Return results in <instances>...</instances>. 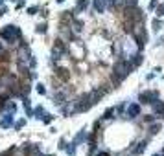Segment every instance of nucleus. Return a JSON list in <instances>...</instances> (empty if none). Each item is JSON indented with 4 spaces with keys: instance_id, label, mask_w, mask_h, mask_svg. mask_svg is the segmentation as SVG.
Returning <instances> with one entry per match:
<instances>
[{
    "instance_id": "obj_1",
    "label": "nucleus",
    "mask_w": 164,
    "mask_h": 156,
    "mask_svg": "<svg viewBox=\"0 0 164 156\" xmlns=\"http://www.w3.org/2000/svg\"><path fill=\"white\" fill-rule=\"evenodd\" d=\"M0 39H4V40H7V42L13 44V42H17V40L22 39V33H20L19 26L7 24V26H4L2 29H0Z\"/></svg>"
},
{
    "instance_id": "obj_2",
    "label": "nucleus",
    "mask_w": 164,
    "mask_h": 156,
    "mask_svg": "<svg viewBox=\"0 0 164 156\" xmlns=\"http://www.w3.org/2000/svg\"><path fill=\"white\" fill-rule=\"evenodd\" d=\"M92 105V101H91V94H81V96L74 101V105H72V114H78V112H87Z\"/></svg>"
},
{
    "instance_id": "obj_3",
    "label": "nucleus",
    "mask_w": 164,
    "mask_h": 156,
    "mask_svg": "<svg viewBox=\"0 0 164 156\" xmlns=\"http://www.w3.org/2000/svg\"><path fill=\"white\" fill-rule=\"evenodd\" d=\"M133 70V62H129V61H125V59H120V61H116L114 62V68H113V72H116L118 75H122L124 79L129 75V72Z\"/></svg>"
},
{
    "instance_id": "obj_4",
    "label": "nucleus",
    "mask_w": 164,
    "mask_h": 156,
    "mask_svg": "<svg viewBox=\"0 0 164 156\" xmlns=\"http://www.w3.org/2000/svg\"><path fill=\"white\" fill-rule=\"evenodd\" d=\"M127 20H133V22H142L144 20V11H142L140 7H125V17Z\"/></svg>"
},
{
    "instance_id": "obj_5",
    "label": "nucleus",
    "mask_w": 164,
    "mask_h": 156,
    "mask_svg": "<svg viewBox=\"0 0 164 156\" xmlns=\"http://www.w3.org/2000/svg\"><path fill=\"white\" fill-rule=\"evenodd\" d=\"M67 53H68L67 44H65L61 39H56V42H53V48H52V55H53V59H61L63 55H67Z\"/></svg>"
},
{
    "instance_id": "obj_6",
    "label": "nucleus",
    "mask_w": 164,
    "mask_h": 156,
    "mask_svg": "<svg viewBox=\"0 0 164 156\" xmlns=\"http://www.w3.org/2000/svg\"><path fill=\"white\" fill-rule=\"evenodd\" d=\"M140 103H146V105H153L157 99H159V92L153 90V92H142L140 94Z\"/></svg>"
},
{
    "instance_id": "obj_7",
    "label": "nucleus",
    "mask_w": 164,
    "mask_h": 156,
    "mask_svg": "<svg viewBox=\"0 0 164 156\" xmlns=\"http://www.w3.org/2000/svg\"><path fill=\"white\" fill-rule=\"evenodd\" d=\"M17 57H19V62H26V61L30 59V50H28V46H26L24 42H20V48H19Z\"/></svg>"
},
{
    "instance_id": "obj_8",
    "label": "nucleus",
    "mask_w": 164,
    "mask_h": 156,
    "mask_svg": "<svg viewBox=\"0 0 164 156\" xmlns=\"http://www.w3.org/2000/svg\"><path fill=\"white\" fill-rule=\"evenodd\" d=\"M24 154H26V156H41V149H39V145L28 143L26 147H24Z\"/></svg>"
},
{
    "instance_id": "obj_9",
    "label": "nucleus",
    "mask_w": 164,
    "mask_h": 156,
    "mask_svg": "<svg viewBox=\"0 0 164 156\" xmlns=\"http://www.w3.org/2000/svg\"><path fill=\"white\" fill-rule=\"evenodd\" d=\"M72 20H74V17H72V11H63V15H61V18H59V22L63 24V26H72Z\"/></svg>"
},
{
    "instance_id": "obj_10",
    "label": "nucleus",
    "mask_w": 164,
    "mask_h": 156,
    "mask_svg": "<svg viewBox=\"0 0 164 156\" xmlns=\"http://www.w3.org/2000/svg\"><path fill=\"white\" fill-rule=\"evenodd\" d=\"M56 75H57L61 81H65V83H67V81L70 79V72H68L67 68H57V70H56Z\"/></svg>"
},
{
    "instance_id": "obj_11",
    "label": "nucleus",
    "mask_w": 164,
    "mask_h": 156,
    "mask_svg": "<svg viewBox=\"0 0 164 156\" xmlns=\"http://www.w3.org/2000/svg\"><path fill=\"white\" fill-rule=\"evenodd\" d=\"M0 125H2L4 129H7V127H11V125H13V114H11V112H7L6 116L2 118V121H0Z\"/></svg>"
},
{
    "instance_id": "obj_12",
    "label": "nucleus",
    "mask_w": 164,
    "mask_h": 156,
    "mask_svg": "<svg viewBox=\"0 0 164 156\" xmlns=\"http://www.w3.org/2000/svg\"><path fill=\"white\" fill-rule=\"evenodd\" d=\"M138 114H140V105H135V103H133V105H129V107H127V116L137 118Z\"/></svg>"
},
{
    "instance_id": "obj_13",
    "label": "nucleus",
    "mask_w": 164,
    "mask_h": 156,
    "mask_svg": "<svg viewBox=\"0 0 164 156\" xmlns=\"http://www.w3.org/2000/svg\"><path fill=\"white\" fill-rule=\"evenodd\" d=\"M92 6H94V11H96V13H103L105 9H107L103 0H94V2H92Z\"/></svg>"
},
{
    "instance_id": "obj_14",
    "label": "nucleus",
    "mask_w": 164,
    "mask_h": 156,
    "mask_svg": "<svg viewBox=\"0 0 164 156\" xmlns=\"http://www.w3.org/2000/svg\"><path fill=\"white\" fill-rule=\"evenodd\" d=\"M153 110H155V114H157V116H162V114H164V103L157 99L155 103H153Z\"/></svg>"
},
{
    "instance_id": "obj_15",
    "label": "nucleus",
    "mask_w": 164,
    "mask_h": 156,
    "mask_svg": "<svg viewBox=\"0 0 164 156\" xmlns=\"http://www.w3.org/2000/svg\"><path fill=\"white\" fill-rule=\"evenodd\" d=\"M87 7H89V2H87V0H78V2H76V13L85 11Z\"/></svg>"
},
{
    "instance_id": "obj_16",
    "label": "nucleus",
    "mask_w": 164,
    "mask_h": 156,
    "mask_svg": "<svg viewBox=\"0 0 164 156\" xmlns=\"http://www.w3.org/2000/svg\"><path fill=\"white\" fill-rule=\"evenodd\" d=\"M33 116H35L37 119H42V118L46 116V110L42 108V107H35V110H33Z\"/></svg>"
},
{
    "instance_id": "obj_17",
    "label": "nucleus",
    "mask_w": 164,
    "mask_h": 156,
    "mask_svg": "<svg viewBox=\"0 0 164 156\" xmlns=\"http://www.w3.org/2000/svg\"><path fill=\"white\" fill-rule=\"evenodd\" d=\"M53 103H56V105H63V103H65V94L63 92H56V96H53Z\"/></svg>"
},
{
    "instance_id": "obj_18",
    "label": "nucleus",
    "mask_w": 164,
    "mask_h": 156,
    "mask_svg": "<svg viewBox=\"0 0 164 156\" xmlns=\"http://www.w3.org/2000/svg\"><path fill=\"white\" fill-rule=\"evenodd\" d=\"M151 26H153V29H155V31H159L160 28H164V24H162V20H160V17H157V18H153V22H151Z\"/></svg>"
},
{
    "instance_id": "obj_19",
    "label": "nucleus",
    "mask_w": 164,
    "mask_h": 156,
    "mask_svg": "<svg viewBox=\"0 0 164 156\" xmlns=\"http://www.w3.org/2000/svg\"><path fill=\"white\" fill-rule=\"evenodd\" d=\"M7 112H11V114H15L17 112V105L15 103H11V101H6V107H4Z\"/></svg>"
},
{
    "instance_id": "obj_20",
    "label": "nucleus",
    "mask_w": 164,
    "mask_h": 156,
    "mask_svg": "<svg viewBox=\"0 0 164 156\" xmlns=\"http://www.w3.org/2000/svg\"><path fill=\"white\" fill-rule=\"evenodd\" d=\"M144 149H146V141H140V143H138V147H135L133 154H142V152H144Z\"/></svg>"
},
{
    "instance_id": "obj_21",
    "label": "nucleus",
    "mask_w": 164,
    "mask_h": 156,
    "mask_svg": "<svg viewBox=\"0 0 164 156\" xmlns=\"http://www.w3.org/2000/svg\"><path fill=\"white\" fill-rule=\"evenodd\" d=\"M114 112H116V108H114V107H111V108H107V110H105V114H103V118H105V119H109V118H113V114H114Z\"/></svg>"
},
{
    "instance_id": "obj_22",
    "label": "nucleus",
    "mask_w": 164,
    "mask_h": 156,
    "mask_svg": "<svg viewBox=\"0 0 164 156\" xmlns=\"http://www.w3.org/2000/svg\"><path fill=\"white\" fill-rule=\"evenodd\" d=\"M137 4H138V0H124L125 7H137Z\"/></svg>"
},
{
    "instance_id": "obj_23",
    "label": "nucleus",
    "mask_w": 164,
    "mask_h": 156,
    "mask_svg": "<svg viewBox=\"0 0 164 156\" xmlns=\"http://www.w3.org/2000/svg\"><path fill=\"white\" fill-rule=\"evenodd\" d=\"M37 33H46V24L45 22H41V24H37Z\"/></svg>"
},
{
    "instance_id": "obj_24",
    "label": "nucleus",
    "mask_w": 164,
    "mask_h": 156,
    "mask_svg": "<svg viewBox=\"0 0 164 156\" xmlns=\"http://www.w3.org/2000/svg\"><path fill=\"white\" fill-rule=\"evenodd\" d=\"M85 140V132H79L78 136H76V140H74V145H78V143H81Z\"/></svg>"
},
{
    "instance_id": "obj_25",
    "label": "nucleus",
    "mask_w": 164,
    "mask_h": 156,
    "mask_svg": "<svg viewBox=\"0 0 164 156\" xmlns=\"http://www.w3.org/2000/svg\"><path fill=\"white\" fill-rule=\"evenodd\" d=\"M72 24L76 26V31H81V28H83V22H81V20H76V18H74Z\"/></svg>"
},
{
    "instance_id": "obj_26",
    "label": "nucleus",
    "mask_w": 164,
    "mask_h": 156,
    "mask_svg": "<svg viewBox=\"0 0 164 156\" xmlns=\"http://www.w3.org/2000/svg\"><path fill=\"white\" fill-rule=\"evenodd\" d=\"M159 129H160V125H159V123H153L151 127H149V132H151V134H157Z\"/></svg>"
},
{
    "instance_id": "obj_27",
    "label": "nucleus",
    "mask_w": 164,
    "mask_h": 156,
    "mask_svg": "<svg viewBox=\"0 0 164 156\" xmlns=\"http://www.w3.org/2000/svg\"><path fill=\"white\" fill-rule=\"evenodd\" d=\"M142 62V53H138V55H135V61H133V66H138Z\"/></svg>"
},
{
    "instance_id": "obj_28",
    "label": "nucleus",
    "mask_w": 164,
    "mask_h": 156,
    "mask_svg": "<svg viewBox=\"0 0 164 156\" xmlns=\"http://www.w3.org/2000/svg\"><path fill=\"white\" fill-rule=\"evenodd\" d=\"M24 125H26V119H19V121L15 123V129H22Z\"/></svg>"
},
{
    "instance_id": "obj_29",
    "label": "nucleus",
    "mask_w": 164,
    "mask_h": 156,
    "mask_svg": "<svg viewBox=\"0 0 164 156\" xmlns=\"http://www.w3.org/2000/svg\"><path fill=\"white\" fill-rule=\"evenodd\" d=\"M37 92L41 94V96H45V94H46V88H45V86H42L41 83H39V85H37Z\"/></svg>"
},
{
    "instance_id": "obj_30",
    "label": "nucleus",
    "mask_w": 164,
    "mask_h": 156,
    "mask_svg": "<svg viewBox=\"0 0 164 156\" xmlns=\"http://www.w3.org/2000/svg\"><path fill=\"white\" fill-rule=\"evenodd\" d=\"M157 15L159 17H164V4L162 6H157Z\"/></svg>"
},
{
    "instance_id": "obj_31",
    "label": "nucleus",
    "mask_w": 164,
    "mask_h": 156,
    "mask_svg": "<svg viewBox=\"0 0 164 156\" xmlns=\"http://www.w3.org/2000/svg\"><path fill=\"white\" fill-rule=\"evenodd\" d=\"M37 9H39L37 6H31V7H28V13H30V15H35V13H37Z\"/></svg>"
},
{
    "instance_id": "obj_32",
    "label": "nucleus",
    "mask_w": 164,
    "mask_h": 156,
    "mask_svg": "<svg viewBox=\"0 0 164 156\" xmlns=\"http://www.w3.org/2000/svg\"><path fill=\"white\" fill-rule=\"evenodd\" d=\"M157 6H159V0H151L149 2V9H157Z\"/></svg>"
},
{
    "instance_id": "obj_33",
    "label": "nucleus",
    "mask_w": 164,
    "mask_h": 156,
    "mask_svg": "<svg viewBox=\"0 0 164 156\" xmlns=\"http://www.w3.org/2000/svg\"><path fill=\"white\" fill-rule=\"evenodd\" d=\"M67 152H68L70 156H74V154H76V147H74V143H72V145H70V147L67 149Z\"/></svg>"
},
{
    "instance_id": "obj_34",
    "label": "nucleus",
    "mask_w": 164,
    "mask_h": 156,
    "mask_svg": "<svg viewBox=\"0 0 164 156\" xmlns=\"http://www.w3.org/2000/svg\"><path fill=\"white\" fill-rule=\"evenodd\" d=\"M6 107V96H0V110Z\"/></svg>"
},
{
    "instance_id": "obj_35",
    "label": "nucleus",
    "mask_w": 164,
    "mask_h": 156,
    "mask_svg": "<svg viewBox=\"0 0 164 156\" xmlns=\"http://www.w3.org/2000/svg\"><path fill=\"white\" fill-rule=\"evenodd\" d=\"M105 2V7H114V0H103Z\"/></svg>"
},
{
    "instance_id": "obj_36",
    "label": "nucleus",
    "mask_w": 164,
    "mask_h": 156,
    "mask_svg": "<svg viewBox=\"0 0 164 156\" xmlns=\"http://www.w3.org/2000/svg\"><path fill=\"white\" fill-rule=\"evenodd\" d=\"M155 118H157V114H151V116H146V121H148V123H151Z\"/></svg>"
},
{
    "instance_id": "obj_37",
    "label": "nucleus",
    "mask_w": 164,
    "mask_h": 156,
    "mask_svg": "<svg viewBox=\"0 0 164 156\" xmlns=\"http://www.w3.org/2000/svg\"><path fill=\"white\" fill-rule=\"evenodd\" d=\"M124 6V0H114V7H122Z\"/></svg>"
},
{
    "instance_id": "obj_38",
    "label": "nucleus",
    "mask_w": 164,
    "mask_h": 156,
    "mask_svg": "<svg viewBox=\"0 0 164 156\" xmlns=\"http://www.w3.org/2000/svg\"><path fill=\"white\" fill-rule=\"evenodd\" d=\"M42 121H45V123H50V121H52V116H48V114H46V116L42 118Z\"/></svg>"
},
{
    "instance_id": "obj_39",
    "label": "nucleus",
    "mask_w": 164,
    "mask_h": 156,
    "mask_svg": "<svg viewBox=\"0 0 164 156\" xmlns=\"http://www.w3.org/2000/svg\"><path fill=\"white\" fill-rule=\"evenodd\" d=\"M6 13H7V9H6V7H0V17L6 15Z\"/></svg>"
},
{
    "instance_id": "obj_40",
    "label": "nucleus",
    "mask_w": 164,
    "mask_h": 156,
    "mask_svg": "<svg viewBox=\"0 0 164 156\" xmlns=\"http://www.w3.org/2000/svg\"><path fill=\"white\" fill-rule=\"evenodd\" d=\"M96 156H109V154H107V152H98Z\"/></svg>"
},
{
    "instance_id": "obj_41",
    "label": "nucleus",
    "mask_w": 164,
    "mask_h": 156,
    "mask_svg": "<svg viewBox=\"0 0 164 156\" xmlns=\"http://www.w3.org/2000/svg\"><path fill=\"white\" fill-rule=\"evenodd\" d=\"M56 2H57V4H63V2H65V0H56Z\"/></svg>"
},
{
    "instance_id": "obj_42",
    "label": "nucleus",
    "mask_w": 164,
    "mask_h": 156,
    "mask_svg": "<svg viewBox=\"0 0 164 156\" xmlns=\"http://www.w3.org/2000/svg\"><path fill=\"white\" fill-rule=\"evenodd\" d=\"M0 53H2V44H0Z\"/></svg>"
},
{
    "instance_id": "obj_43",
    "label": "nucleus",
    "mask_w": 164,
    "mask_h": 156,
    "mask_svg": "<svg viewBox=\"0 0 164 156\" xmlns=\"http://www.w3.org/2000/svg\"><path fill=\"white\" fill-rule=\"evenodd\" d=\"M2 4H4V0H0V6H2Z\"/></svg>"
},
{
    "instance_id": "obj_44",
    "label": "nucleus",
    "mask_w": 164,
    "mask_h": 156,
    "mask_svg": "<svg viewBox=\"0 0 164 156\" xmlns=\"http://www.w3.org/2000/svg\"><path fill=\"white\" fill-rule=\"evenodd\" d=\"M162 156H164V147H162Z\"/></svg>"
},
{
    "instance_id": "obj_45",
    "label": "nucleus",
    "mask_w": 164,
    "mask_h": 156,
    "mask_svg": "<svg viewBox=\"0 0 164 156\" xmlns=\"http://www.w3.org/2000/svg\"><path fill=\"white\" fill-rule=\"evenodd\" d=\"M153 156H159V154H153Z\"/></svg>"
},
{
    "instance_id": "obj_46",
    "label": "nucleus",
    "mask_w": 164,
    "mask_h": 156,
    "mask_svg": "<svg viewBox=\"0 0 164 156\" xmlns=\"http://www.w3.org/2000/svg\"><path fill=\"white\" fill-rule=\"evenodd\" d=\"M48 156H50V154H48Z\"/></svg>"
}]
</instances>
